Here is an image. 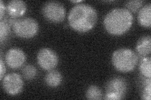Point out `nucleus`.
I'll return each instance as SVG.
<instances>
[{
	"label": "nucleus",
	"instance_id": "obj_1",
	"mask_svg": "<svg viewBox=\"0 0 151 100\" xmlns=\"http://www.w3.org/2000/svg\"><path fill=\"white\" fill-rule=\"evenodd\" d=\"M97 12L91 5L78 4L72 8L68 15L69 25L75 31L85 33L95 25L97 21Z\"/></svg>",
	"mask_w": 151,
	"mask_h": 100
},
{
	"label": "nucleus",
	"instance_id": "obj_2",
	"mask_svg": "<svg viewBox=\"0 0 151 100\" xmlns=\"http://www.w3.org/2000/svg\"><path fill=\"white\" fill-rule=\"evenodd\" d=\"M134 21L132 13L125 8H115L111 10L104 19V26L112 35L124 34L131 28Z\"/></svg>",
	"mask_w": 151,
	"mask_h": 100
},
{
	"label": "nucleus",
	"instance_id": "obj_3",
	"mask_svg": "<svg viewBox=\"0 0 151 100\" xmlns=\"http://www.w3.org/2000/svg\"><path fill=\"white\" fill-rule=\"evenodd\" d=\"M111 61L116 70L123 73L130 72L137 65L138 56L133 50L121 48L113 52Z\"/></svg>",
	"mask_w": 151,
	"mask_h": 100
},
{
	"label": "nucleus",
	"instance_id": "obj_4",
	"mask_svg": "<svg viewBox=\"0 0 151 100\" xmlns=\"http://www.w3.org/2000/svg\"><path fill=\"white\" fill-rule=\"evenodd\" d=\"M13 30L18 37L30 38L37 35L39 31V24L32 18L19 19L13 24Z\"/></svg>",
	"mask_w": 151,
	"mask_h": 100
},
{
	"label": "nucleus",
	"instance_id": "obj_5",
	"mask_svg": "<svg viewBox=\"0 0 151 100\" xmlns=\"http://www.w3.org/2000/svg\"><path fill=\"white\" fill-rule=\"evenodd\" d=\"M127 91V84L125 79L115 77L108 82L106 87L105 99L119 100L124 99Z\"/></svg>",
	"mask_w": 151,
	"mask_h": 100
},
{
	"label": "nucleus",
	"instance_id": "obj_6",
	"mask_svg": "<svg viewBox=\"0 0 151 100\" xmlns=\"http://www.w3.org/2000/svg\"><path fill=\"white\" fill-rule=\"evenodd\" d=\"M42 12L47 20L53 23L62 22L65 16V9L58 1L46 2L42 6Z\"/></svg>",
	"mask_w": 151,
	"mask_h": 100
},
{
	"label": "nucleus",
	"instance_id": "obj_7",
	"mask_svg": "<svg viewBox=\"0 0 151 100\" xmlns=\"http://www.w3.org/2000/svg\"><path fill=\"white\" fill-rule=\"evenodd\" d=\"M2 80L3 88L7 94L14 96L22 91L23 82L20 75L18 73L8 74Z\"/></svg>",
	"mask_w": 151,
	"mask_h": 100
},
{
	"label": "nucleus",
	"instance_id": "obj_8",
	"mask_svg": "<svg viewBox=\"0 0 151 100\" xmlns=\"http://www.w3.org/2000/svg\"><path fill=\"white\" fill-rule=\"evenodd\" d=\"M37 61L42 69L50 71L56 67L59 58L53 50L45 48L40 49L38 53Z\"/></svg>",
	"mask_w": 151,
	"mask_h": 100
},
{
	"label": "nucleus",
	"instance_id": "obj_9",
	"mask_svg": "<svg viewBox=\"0 0 151 100\" xmlns=\"http://www.w3.org/2000/svg\"><path fill=\"white\" fill-rule=\"evenodd\" d=\"M26 55L21 49L13 48L9 50L5 56V61L7 65L13 69L20 68L25 63Z\"/></svg>",
	"mask_w": 151,
	"mask_h": 100
},
{
	"label": "nucleus",
	"instance_id": "obj_10",
	"mask_svg": "<svg viewBox=\"0 0 151 100\" xmlns=\"http://www.w3.org/2000/svg\"><path fill=\"white\" fill-rule=\"evenodd\" d=\"M6 9L8 15L13 18L20 17L27 10L26 3L21 0H13L7 4Z\"/></svg>",
	"mask_w": 151,
	"mask_h": 100
},
{
	"label": "nucleus",
	"instance_id": "obj_11",
	"mask_svg": "<svg viewBox=\"0 0 151 100\" xmlns=\"http://www.w3.org/2000/svg\"><path fill=\"white\" fill-rule=\"evenodd\" d=\"M138 21L140 25L145 28L151 26V4L147 3L142 8L138 14Z\"/></svg>",
	"mask_w": 151,
	"mask_h": 100
},
{
	"label": "nucleus",
	"instance_id": "obj_12",
	"mask_svg": "<svg viewBox=\"0 0 151 100\" xmlns=\"http://www.w3.org/2000/svg\"><path fill=\"white\" fill-rule=\"evenodd\" d=\"M136 51L141 56H146L151 51V38L149 35L144 36L139 40L136 45Z\"/></svg>",
	"mask_w": 151,
	"mask_h": 100
},
{
	"label": "nucleus",
	"instance_id": "obj_13",
	"mask_svg": "<svg viewBox=\"0 0 151 100\" xmlns=\"http://www.w3.org/2000/svg\"><path fill=\"white\" fill-rule=\"evenodd\" d=\"M62 74L58 71L50 70L45 77V82L50 87L55 88L59 86L62 82Z\"/></svg>",
	"mask_w": 151,
	"mask_h": 100
},
{
	"label": "nucleus",
	"instance_id": "obj_14",
	"mask_svg": "<svg viewBox=\"0 0 151 100\" xmlns=\"http://www.w3.org/2000/svg\"><path fill=\"white\" fill-rule=\"evenodd\" d=\"M150 66H151V58L150 57H145L141 60L139 65V70L145 78H150Z\"/></svg>",
	"mask_w": 151,
	"mask_h": 100
},
{
	"label": "nucleus",
	"instance_id": "obj_15",
	"mask_svg": "<svg viewBox=\"0 0 151 100\" xmlns=\"http://www.w3.org/2000/svg\"><path fill=\"white\" fill-rule=\"evenodd\" d=\"M86 97L89 100H98L102 98V91L95 85L89 86L86 93Z\"/></svg>",
	"mask_w": 151,
	"mask_h": 100
},
{
	"label": "nucleus",
	"instance_id": "obj_16",
	"mask_svg": "<svg viewBox=\"0 0 151 100\" xmlns=\"http://www.w3.org/2000/svg\"><path fill=\"white\" fill-rule=\"evenodd\" d=\"M37 71L36 68L32 65H27L23 68L22 70V74L23 77L27 80H32L37 75Z\"/></svg>",
	"mask_w": 151,
	"mask_h": 100
},
{
	"label": "nucleus",
	"instance_id": "obj_17",
	"mask_svg": "<svg viewBox=\"0 0 151 100\" xmlns=\"http://www.w3.org/2000/svg\"><path fill=\"white\" fill-rule=\"evenodd\" d=\"M144 3L143 1L135 0V1H129L126 2L125 7L127 10L131 12H137L142 7Z\"/></svg>",
	"mask_w": 151,
	"mask_h": 100
},
{
	"label": "nucleus",
	"instance_id": "obj_18",
	"mask_svg": "<svg viewBox=\"0 0 151 100\" xmlns=\"http://www.w3.org/2000/svg\"><path fill=\"white\" fill-rule=\"evenodd\" d=\"M144 89L142 93V98L144 100H150L151 95V82L150 78L145 79L143 83Z\"/></svg>",
	"mask_w": 151,
	"mask_h": 100
},
{
	"label": "nucleus",
	"instance_id": "obj_19",
	"mask_svg": "<svg viewBox=\"0 0 151 100\" xmlns=\"http://www.w3.org/2000/svg\"><path fill=\"white\" fill-rule=\"evenodd\" d=\"M8 32L9 27L7 23L1 20V22H0V41H1V43L6 38L8 35Z\"/></svg>",
	"mask_w": 151,
	"mask_h": 100
},
{
	"label": "nucleus",
	"instance_id": "obj_20",
	"mask_svg": "<svg viewBox=\"0 0 151 100\" xmlns=\"http://www.w3.org/2000/svg\"><path fill=\"white\" fill-rule=\"evenodd\" d=\"M1 61V63H0V66H1V77H0V78H1V79L2 80L3 79L4 74L6 72V68L2 58H1V61Z\"/></svg>",
	"mask_w": 151,
	"mask_h": 100
},
{
	"label": "nucleus",
	"instance_id": "obj_21",
	"mask_svg": "<svg viewBox=\"0 0 151 100\" xmlns=\"http://www.w3.org/2000/svg\"><path fill=\"white\" fill-rule=\"evenodd\" d=\"M0 10H1V15H0V18L2 20V18L4 15V12L5 10V6L4 5V3L3 1H0Z\"/></svg>",
	"mask_w": 151,
	"mask_h": 100
},
{
	"label": "nucleus",
	"instance_id": "obj_22",
	"mask_svg": "<svg viewBox=\"0 0 151 100\" xmlns=\"http://www.w3.org/2000/svg\"><path fill=\"white\" fill-rule=\"evenodd\" d=\"M72 2H73V3H79V2H81V1H73Z\"/></svg>",
	"mask_w": 151,
	"mask_h": 100
}]
</instances>
